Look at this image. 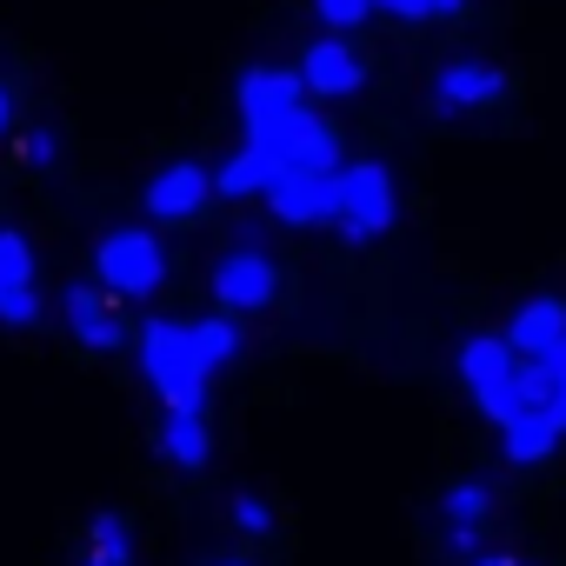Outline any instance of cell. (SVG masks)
<instances>
[{
	"label": "cell",
	"instance_id": "83f0119b",
	"mask_svg": "<svg viewBox=\"0 0 566 566\" xmlns=\"http://www.w3.org/2000/svg\"><path fill=\"white\" fill-rule=\"evenodd\" d=\"M473 566H520V559H473Z\"/></svg>",
	"mask_w": 566,
	"mask_h": 566
},
{
	"label": "cell",
	"instance_id": "cb8c5ba5",
	"mask_svg": "<svg viewBox=\"0 0 566 566\" xmlns=\"http://www.w3.org/2000/svg\"><path fill=\"white\" fill-rule=\"evenodd\" d=\"M54 154H61V140H54L48 127H28V140H21V160H28V167H54Z\"/></svg>",
	"mask_w": 566,
	"mask_h": 566
},
{
	"label": "cell",
	"instance_id": "7a4b0ae2",
	"mask_svg": "<svg viewBox=\"0 0 566 566\" xmlns=\"http://www.w3.org/2000/svg\"><path fill=\"white\" fill-rule=\"evenodd\" d=\"M453 367H460L467 394L480 400V413H486L493 427H506L513 413L533 407V400H526V367H520V354L506 347V334H473Z\"/></svg>",
	"mask_w": 566,
	"mask_h": 566
},
{
	"label": "cell",
	"instance_id": "5b68a950",
	"mask_svg": "<svg viewBox=\"0 0 566 566\" xmlns=\"http://www.w3.org/2000/svg\"><path fill=\"white\" fill-rule=\"evenodd\" d=\"M253 147H266L280 174H334V167H340V140H334V127H327L314 107L280 114L273 127L253 134Z\"/></svg>",
	"mask_w": 566,
	"mask_h": 566
},
{
	"label": "cell",
	"instance_id": "2e32d148",
	"mask_svg": "<svg viewBox=\"0 0 566 566\" xmlns=\"http://www.w3.org/2000/svg\"><path fill=\"white\" fill-rule=\"evenodd\" d=\"M486 506H493V493H486L480 480H453V486H447V539H453V553H480Z\"/></svg>",
	"mask_w": 566,
	"mask_h": 566
},
{
	"label": "cell",
	"instance_id": "44dd1931",
	"mask_svg": "<svg viewBox=\"0 0 566 566\" xmlns=\"http://www.w3.org/2000/svg\"><path fill=\"white\" fill-rule=\"evenodd\" d=\"M0 280H34V247L14 227H0Z\"/></svg>",
	"mask_w": 566,
	"mask_h": 566
},
{
	"label": "cell",
	"instance_id": "603a6c76",
	"mask_svg": "<svg viewBox=\"0 0 566 566\" xmlns=\"http://www.w3.org/2000/svg\"><path fill=\"white\" fill-rule=\"evenodd\" d=\"M233 526H240L247 539L273 533V513H266V500H260V493H233Z\"/></svg>",
	"mask_w": 566,
	"mask_h": 566
},
{
	"label": "cell",
	"instance_id": "3957f363",
	"mask_svg": "<svg viewBox=\"0 0 566 566\" xmlns=\"http://www.w3.org/2000/svg\"><path fill=\"white\" fill-rule=\"evenodd\" d=\"M94 273H101V287L114 301H154L160 280H167V247L147 227H114L94 247Z\"/></svg>",
	"mask_w": 566,
	"mask_h": 566
},
{
	"label": "cell",
	"instance_id": "7402d4cb",
	"mask_svg": "<svg viewBox=\"0 0 566 566\" xmlns=\"http://www.w3.org/2000/svg\"><path fill=\"white\" fill-rule=\"evenodd\" d=\"M314 14H321L334 34H354V28H360L367 14H380V8H374V0H314Z\"/></svg>",
	"mask_w": 566,
	"mask_h": 566
},
{
	"label": "cell",
	"instance_id": "277c9868",
	"mask_svg": "<svg viewBox=\"0 0 566 566\" xmlns=\"http://www.w3.org/2000/svg\"><path fill=\"white\" fill-rule=\"evenodd\" d=\"M400 200H394V174L380 160H354V167H334V227L347 240H380L394 227Z\"/></svg>",
	"mask_w": 566,
	"mask_h": 566
},
{
	"label": "cell",
	"instance_id": "4316f807",
	"mask_svg": "<svg viewBox=\"0 0 566 566\" xmlns=\"http://www.w3.org/2000/svg\"><path fill=\"white\" fill-rule=\"evenodd\" d=\"M14 127V101H8V87H0V134Z\"/></svg>",
	"mask_w": 566,
	"mask_h": 566
},
{
	"label": "cell",
	"instance_id": "ba28073f",
	"mask_svg": "<svg viewBox=\"0 0 566 566\" xmlns=\"http://www.w3.org/2000/svg\"><path fill=\"white\" fill-rule=\"evenodd\" d=\"M273 207L280 227H314L334 220V174H273V187L260 193Z\"/></svg>",
	"mask_w": 566,
	"mask_h": 566
},
{
	"label": "cell",
	"instance_id": "9c48e42d",
	"mask_svg": "<svg viewBox=\"0 0 566 566\" xmlns=\"http://www.w3.org/2000/svg\"><path fill=\"white\" fill-rule=\"evenodd\" d=\"M207 200H213V174L193 167V160H174L147 180V213L154 220H193Z\"/></svg>",
	"mask_w": 566,
	"mask_h": 566
},
{
	"label": "cell",
	"instance_id": "d4e9b609",
	"mask_svg": "<svg viewBox=\"0 0 566 566\" xmlns=\"http://www.w3.org/2000/svg\"><path fill=\"white\" fill-rule=\"evenodd\" d=\"M380 14H400V21H427V0H374Z\"/></svg>",
	"mask_w": 566,
	"mask_h": 566
},
{
	"label": "cell",
	"instance_id": "d6986e66",
	"mask_svg": "<svg viewBox=\"0 0 566 566\" xmlns=\"http://www.w3.org/2000/svg\"><path fill=\"white\" fill-rule=\"evenodd\" d=\"M193 347H200L207 367H227V360L240 354V327H233V314H207V321H193Z\"/></svg>",
	"mask_w": 566,
	"mask_h": 566
},
{
	"label": "cell",
	"instance_id": "7c38bea8",
	"mask_svg": "<svg viewBox=\"0 0 566 566\" xmlns=\"http://www.w3.org/2000/svg\"><path fill=\"white\" fill-rule=\"evenodd\" d=\"M506 347L520 354V360H539V354H553V347H566V301H526L513 321H506Z\"/></svg>",
	"mask_w": 566,
	"mask_h": 566
},
{
	"label": "cell",
	"instance_id": "ffe728a7",
	"mask_svg": "<svg viewBox=\"0 0 566 566\" xmlns=\"http://www.w3.org/2000/svg\"><path fill=\"white\" fill-rule=\"evenodd\" d=\"M0 321H8V327H34V321H41L34 280H0Z\"/></svg>",
	"mask_w": 566,
	"mask_h": 566
},
{
	"label": "cell",
	"instance_id": "8992f818",
	"mask_svg": "<svg viewBox=\"0 0 566 566\" xmlns=\"http://www.w3.org/2000/svg\"><path fill=\"white\" fill-rule=\"evenodd\" d=\"M273 294H280V266L260 247L220 253V266H213V307L220 314H260V307H273Z\"/></svg>",
	"mask_w": 566,
	"mask_h": 566
},
{
	"label": "cell",
	"instance_id": "e0dca14e",
	"mask_svg": "<svg viewBox=\"0 0 566 566\" xmlns=\"http://www.w3.org/2000/svg\"><path fill=\"white\" fill-rule=\"evenodd\" d=\"M273 174H280V167H273V154L247 140L227 167H213V193H227V200H253V193H266V187H273Z\"/></svg>",
	"mask_w": 566,
	"mask_h": 566
},
{
	"label": "cell",
	"instance_id": "30bf717a",
	"mask_svg": "<svg viewBox=\"0 0 566 566\" xmlns=\"http://www.w3.org/2000/svg\"><path fill=\"white\" fill-rule=\"evenodd\" d=\"M301 74H307V94H321V101H347V94H360V81H367L360 54H354L340 34L314 41V48L301 54Z\"/></svg>",
	"mask_w": 566,
	"mask_h": 566
},
{
	"label": "cell",
	"instance_id": "484cf974",
	"mask_svg": "<svg viewBox=\"0 0 566 566\" xmlns=\"http://www.w3.org/2000/svg\"><path fill=\"white\" fill-rule=\"evenodd\" d=\"M460 8H467V0H427V21L433 14H460Z\"/></svg>",
	"mask_w": 566,
	"mask_h": 566
},
{
	"label": "cell",
	"instance_id": "ac0fdd59",
	"mask_svg": "<svg viewBox=\"0 0 566 566\" xmlns=\"http://www.w3.org/2000/svg\"><path fill=\"white\" fill-rule=\"evenodd\" d=\"M87 539H94V553L81 566H134V539H127V520L120 513H101Z\"/></svg>",
	"mask_w": 566,
	"mask_h": 566
},
{
	"label": "cell",
	"instance_id": "52a82bcc",
	"mask_svg": "<svg viewBox=\"0 0 566 566\" xmlns=\"http://www.w3.org/2000/svg\"><path fill=\"white\" fill-rule=\"evenodd\" d=\"M307 107V74L301 67H247L240 74V120H247V140L260 127H273L280 114Z\"/></svg>",
	"mask_w": 566,
	"mask_h": 566
},
{
	"label": "cell",
	"instance_id": "6da1fadb",
	"mask_svg": "<svg viewBox=\"0 0 566 566\" xmlns=\"http://www.w3.org/2000/svg\"><path fill=\"white\" fill-rule=\"evenodd\" d=\"M140 374H147V387H154L167 407L207 413V380H213V367H207L200 347H193V321H147V327H140Z\"/></svg>",
	"mask_w": 566,
	"mask_h": 566
},
{
	"label": "cell",
	"instance_id": "8fae6325",
	"mask_svg": "<svg viewBox=\"0 0 566 566\" xmlns=\"http://www.w3.org/2000/svg\"><path fill=\"white\" fill-rule=\"evenodd\" d=\"M61 307H67V327H74L81 347H94V354H120L127 347V321L114 314L107 287H74Z\"/></svg>",
	"mask_w": 566,
	"mask_h": 566
},
{
	"label": "cell",
	"instance_id": "f1b7e54d",
	"mask_svg": "<svg viewBox=\"0 0 566 566\" xmlns=\"http://www.w3.org/2000/svg\"><path fill=\"white\" fill-rule=\"evenodd\" d=\"M220 566H247V559H220Z\"/></svg>",
	"mask_w": 566,
	"mask_h": 566
},
{
	"label": "cell",
	"instance_id": "5bb4252c",
	"mask_svg": "<svg viewBox=\"0 0 566 566\" xmlns=\"http://www.w3.org/2000/svg\"><path fill=\"white\" fill-rule=\"evenodd\" d=\"M160 453H167V467L200 473V467H207V453H213L207 420H200V413H187V407H167V413H160Z\"/></svg>",
	"mask_w": 566,
	"mask_h": 566
},
{
	"label": "cell",
	"instance_id": "4fadbf2b",
	"mask_svg": "<svg viewBox=\"0 0 566 566\" xmlns=\"http://www.w3.org/2000/svg\"><path fill=\"white\" fill-rule=\"evenodd\" d=\"M500 94H506V74L486 67V61H453V67H440V81H433V101L453 107V114H467V107H493Z\"/></svg>",
	"mask_w": 566,
	"mask_h": 566
},
{
	"label": "cell",
	"instance_id": "9a60e30c",
	"mask_svg": "<svg viewBox=\"0 0 566 566\" xmlns=\"http://www.w3.org/2000/svg\"><path fill=\"white\" fill-rule=\"evenodd\" d=\"M500 447H506V467H533V460H546L559 447V427H553L546 407H526V413H513L500 427Z\"/></svg>",
	"mask_w": 566,
	"mask_h": 566
}]
</instances>
